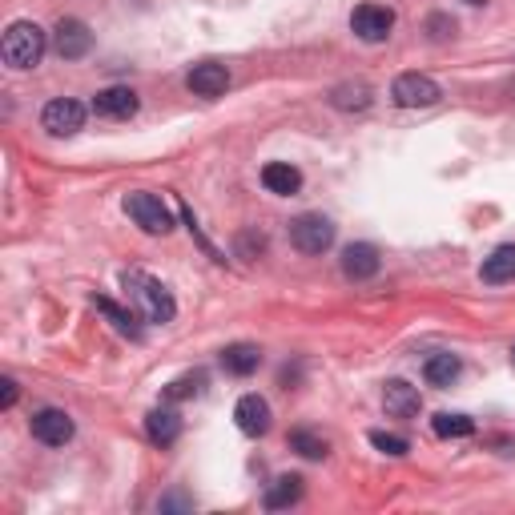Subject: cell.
Listing matches in <instances>:
<instances>
[{"label":"cell","mask_w":515,"mask_h":515,"mask_svg":"<svg viewBox=\"0 0 515 515\" xmlns=\"http://www.w3.org/2000/svg\"><path fill=\"white\" fill-rule=\"evenodd\" d=\"M121 286H125V294L133 298V306L141 310L145 322H153V326L174 322L178 302H174V294H169L153 274H145V270H125V274H121Z\"/></svg>","instance_id":"cell-1"},{"label":"cell","mask_w":515,"mask_h":515,"mask_svg":"<svg viewBox=\"0 0 515 515\" xmlns=\"http://www.w3.org/2000/svg\"><path fill=\"white\" fill-rule=\"evenodd\" d=\"M45 49H49V37H45V29L33 25V21H13V25L5 29V41H0L5 65H13V69H37L41 57H45Z\"/></svg>","instance_id":"cell-2"},{"label":"cell","mask_w":515,"mask_h":515,"mask_svg":"<svg viewBox=\"0 0 515 515\" xmlns=\"http://www.w3.org/2000/svg\"><path fill=\"white\" fill-rule=\"evenodd\" d=\"M290 246L298 254H326L334 246V222L322 214H302L290 222Z\"/></svg>","instance_id":"cell-3"},{"label":"cell","mask_w":515,"mask_h":515,"mask_svg":"<svg viewBox=\"0 0 515 515\" xmlns=\"http://www.w3.org/2000/svg\"><path fill=\"white\" fill-rule=\"evenodd\" d=\"M125 214L145 230V234H169L174 230V214L157 194H129L125 198Z\"/></svg>","instance_id":"cell-4"},{"label":"cell","mask_w":515,"mask_h":515,"mask_svg":"<svg viewBox=\"0 0 515 515\" xmlns=\"http://www.w3.org/2000/svg\"><path fill=\"white\" fill-rule=\"evenodd\" d=\"M391 29H395V13L387 9V5H359L355 13H351V33L359 37V41H367V45H379V41H387L391 37Z\"/></svg>","instance_id":"cell-5"},{"label":"cell","mask_w":515,"mask_h":515,"mask_svg":"<svg viewBox=\"0 0 515 515\" xmlns=\"http://www.w3.org/2000/svg\"><path fill=\"white\" fill-rule=\"evenodd\" d=\"M391 97H395V105H403V109H427V105H435L443 93H439V85H435L427 73H403V77H395Z\"/></svg>","instance_id":"cell-6"},{"label":"cell","mask_w":515,"mask_h":515,"mask_svg":"<svg viewBox=\"0 0 515 515\" xmlns=\"http://www.w3.org/2000/svg\"><path fill=\"white\" fill-rule=\"evenodd\" d=\"M41 125H45L53 137H73V133L85 125V105L73 101V97H57V101L45 105Z\"/></svg>","instance_id":"cell-7"},{"label":"cell","mask_w":515,"mask_h":515,"mask_svg":"<svg viewBox=\"0 0 515 515\" xmlns=\"http://www.w3.org/2000/svg\"><path fill=\"white\" fill-rule=\"evenodd\" d=\"M29 427H33V439H41L45 447H65V443L73 439V419H69L65 411H57V407L37 411Z\"/></svg>","instance_id":"cell-8"},{"label":"cell","mask_w":515,"mask_h":515,"mask_svg":"<svg viewBox=\"0 0 515 515\" xmlns=\"http://www.w3.org/2000/svg\"><path fill=\"white\" fill-rule=\"evenodd\" d=\"M379 266H383V258H379V246H371V242H351L347 250H342V274H347L351 282L375 278Z\"/></svg>","instance_id":"cell-9"},{"label":"cell","mask_w":515,"mask_h":515,"mask_svg":"<svg viewBox=\"0 0 515 515\" xmlns=\"http://www.w3.org/2000/svg\"><path fill=\"white\" fill-rule=\"evenodd\" d=\"M383 407H387L391 419H415L423 411V395H419V387H411L403 379H391L383 387Z\"/></svg>","instance_id":"cell-10"},{"label":"cell","mask_w":515,"mask_h":515,"mask_svg":"<svg viewBox=\"0 0 515 515\" xmlns=\"http://www.w3.org/2000/svg\"><path fill=\"white\" fill-rule=\"evenodd\" d=\"M89 49H93V33H89V25H85V21H77V17H65V21L57 25V53H61L65 61H81Z\"/></svg>","instance_id":"cell-11"},{"label":"cell","mask_w":515,"mask_h":515,"mask_svg":"<svg viewBox=\"0 0 515 515\" xmlns=\"http://www.w3.org/2000/svg\"><path fill=\"white\" fill-rule=\"evenodd\" d=\"M137 93L133 89H125V85H113V89H101L97 97H93V113L97 117H109V121H125V117H133L137 113Z\"/></svg>","instance_id":"cell-12"},{"label":"cell","mask_w":515,"mask_h":515,"mask_svg":"<svg viewBox=\"0 0 515 515\" xmlns=\"http://www.w3.org/2000/svg\"><path fill=\"white\" fill-rule=\"evenodd\" d=\"M234 419H238V427L246 431V435H266L270 431V403L262 399V395H242L238 399V407H234Z\"/></svg>","instance_id":"cell-13"},{"label":"cell","mask_w":515,"mask_h":515,"mask_svg":"<svg viewBox=\"0 0 515 515\" xmlns=\"http://www.w3.org/2000/svg\"><path fill=\"white\" fill-rule=\"evenodd\" d=\"M186 85H190L198 97H222V93L230 89V73H226V65L206 61V65H194V69H190Z\"/></svg>","instance_id":"cell-14"},{"label":"cell","mask_w":515,"mask_h":515,"mask_svg":"<svg viewBox=\"0 0 515 515\" xmlns=\"http://www.w3.org/2000/svg\"><path fill=\"white\" fill-rule=\"evenodd\" d=\"M262 186L278 198H290V194L302 190V174L290 161H270V165H262Z\"/></svg>","instance_id":"cell-15"},{"label":"cell","mask_w":515,"mask_h":515,"mask_svg":"<svg viewBox=\"0 0 515 515\" xmlns=\"http://www.w3.org/2000/svg\"><path fill=\"white\" fill-rule=\"evenodd\" d=\"M222 367H226L230 375L246 379V375H254V371L262 367V351L254 347V342H234V347L222 351Z\"/></svg>","instance_id":"cell-16"},{"label":"cell","mask_w":515,"mask_h":515,"mask_svg":"<svg viewBox=\"0 0 515 515\" xmlns=\"http://www.w3.org/2000/svg\"><path fill=\"white\" fill-rule=\"evenodd\" d=\"M479 278L487 286H503V282H515V246H499L491 258H483V270Z\"/></svg>","instance_id":"cell-17"},{"label":"cell","mask_w":515,"mask_h":515,"mask_svg":"<svg viewBox=\"0 0 515 515\" xmlns=\"http://www.w3.org/2000/svg\"><path fill=\"white\" fill-rule=\"evenodd\" d=\"M145 431H149V439L157 443V447H169V443H178V435H182V419L174 415V411H149L145 415Z\"/></svg>","instance_id":"cell-18"},{"label":"cell","mask_w":515,"mask_h":515,"mask_svg":"<svg viewBox=\"0 0 515 515\" xmlns=\"http://www.w3.org/2000/svg\"><path fill=\"white\" fill-rule=\"evenodd\" d=\"M298 499H302V475H278V479L266 487V507H270V511L294 507Z\"/></svg>","instance_id":"cell-19"},{"label":"cell","mask_w":515,"mask_h":515,"mask_svg":"<svg viewBox=\"0 0 515 515\" xmlns=\"http://www.w3.org/2000/svg\"><path fill=\"white\" fill-rule=\"evenodd\" d=\"M459 371H463V363H459L455 355H431V359L423 363V379H427L431 387H451V383L459 379Z\"/></svg>","instance_id":"cell-20"},{"label":"cell","mask_w":515,"mask_h":515,"mask_svg":"<svg viewBox=\"0 0 515 515\" xmlns=\"http://www.w3.org/2000/svg\"><path fill=\"white\" fill-rule=\"evenodd\" d=\"M93 306L121 330V334H129V338H141V326H137V314L133 310H125V306H117L113 298H93Z\"/></svg>","instance_id":"cell-21"},{"label":"cell","mask_w":515,"mask_h":515,"mask_svg":"<svg viewBox=\"0 0 515 515\" xmlns=\"http://www.w3.org/2000/svg\"><path fill=\"white\" fill-rule=\"evenodd\" d=\"M435 435L439 439H467V435H475V419H467V415H451V411H443V415H435Z\"/></svg>","instance_id":"cell-22"},{"label":"cell","mask_w":515,"mask_h":515,"mask_svg":"<svg viewBox=\"0 0 515 515\" xmlns=\"http://www.w3.org/2000/svg\"><path fill=\"white\" fill-rule=\"evenodd\" d=\"M202 387H206V375L198 371V375H182V379H174L165 387V399L169 403H182V399H194V395H202Z\"/></svg>","instance_id":"cell-23"},{"label":"cell","mask_w":515,"mask_h":515,"mask_svg":"<svg viewBox=\"0 0 515 515\" xmlns=\"http://www.w3.org/2000/svg\"><path fill=\"white\" fill-rule=\"evenodd\" d=\"M338 109H367L371 105V89L367 85H338L330 97Z\"/></svg>","instance_id":"cell-24"},{"label":"cell","mask_w":515,"mask_h":515,"mask_svg":"<svg viewBox=\"0 0 515 515\" xmlns=\"http://www.w3.org/2000/svg\"><path fill=\"white\" fill-rule=\"evenodd\" d=\"M290 447H294L302 459H326V451H330L326 439H318L314 431H294V435H290Z\"/></svg>","instance_id":"cell-25"},{"label":"cell","mask_w":515,"mask_h":515,"mask_svg":"<svg viewBox=\"0 0 515 515\" xmlns=\"http://www.w3.org/2000/svg\"><path fill=\"white\" fill-rule=\"evenodd\" d=\"M371 443H375L383 455H395V459L411 451V443H407L403 435H391V431H371Z\"/></svg>","instance_id":"cell-26"},{"label":"cell","mask_w":515,"mask_h":515,"mask_svg":"<svg viewBox=\"0 0 515 515\" xmlns=\"http://www.w3.org/2000/svg\"><path fill=\"white\" fill-rule=\"evenodd\" d=\"M455 33V21H447V17H431V37L435 41H443V37H451Z\"/></svg>","instance_id":"cell-27"},{"label":"cell","mask_w":515,"mask_h":515,"mask_svg":"<svg viewBox=\"0 0 515 515\" xmlns=\"http://www.w3.org/2000/svg\"><path fill=\"white\" fill-rule=\"evenodd\" d=\"M0 387H5V391H0V403H5V407H13V403H17V383H13V379H5Z\"/></svg>","instance_id":"cell-28"},{"label":"cell","mask_w":515,"mask_h":515,"mask_svg":"<svg viewBox=\"0 0 515 515\" xmlns=\"http://www.w3.org/2000/svg\"><path fill=\"white\" fill-rule=\"evenodd\" d=\"M157 507H161V511H174V507H190V499H186V495H169V499H161Z\"/></svg>","instance_id":"cell-29"},{"label":"cell","mask_w":515,"mask_h":515,"mask_svg":"<svg viewBox=\"0 0 515 515\" xmlns=\"http://www.w3.org/2000/svg\"><path fill=\"white\" fill-rule=\"evenodd\" d=\"M467 5H483V0H467Z\"/></svg>","instance_id":"cell-30"},{"label":"cell","mask_w":515,"mask_h":515,"mask_svg":"<svg viewBox=\"0 0 515 515\" xmlns=\"http://www.w3.org/2000/svg\"><path fill=\"white\" fill-rule=\"evenodd\" d=\"M511 355H515V351H511Z\"/></svg>","instance_id":"cell-31"}]
</instances>
